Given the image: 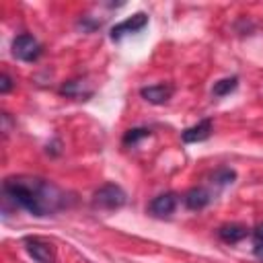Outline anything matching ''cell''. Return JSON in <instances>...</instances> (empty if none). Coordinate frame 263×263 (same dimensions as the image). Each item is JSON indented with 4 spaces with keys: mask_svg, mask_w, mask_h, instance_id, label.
<instances>
[{
    "mask_svg": "<svg viewBox=\"0 0 263 263\" xmlns=\"http://www.w3.org/2000/svg\"><path fill=\"white\" fill-rule=\"evenodd\" d=\"M2 193L6 201L14 203V208H23L37 218L49 216L60 208H64L66 203L60 187H55L47 179L31 177V175L8 177L2 183Z\"/></svg>",
    "mask_w": 263,
    "mask_h": 263,
    "instance_id": "obj_1",
    "label": "cell"
},
{
    "mask_svg": "<svg viewBox=\"0 0 263 263\" xmlns=\"http://www.w3.org/2000/svg\"><path fill=\"white\" fill-rule=\"evenodd\" d=\"M127 201L125 191L115 183H105L92 195V205L99 210H119Z\"/></svg>",
    "mask_w": 263,
    "mask_h": 263,
    "instance_id": "obj_2",
    "label": "cell"
},
{
    "mask_svg": "<svg viewBox=\"0 0 263 263\" xmlns=\"http://www.w3.org/2000/svg\"><path fill=\"white\" fill-rule=\"evenodd\" d=\"M41 51H43V47L33 35L23 33V35L14 37V41H12V55L21 62H35V60H39Z\"/></svg>",
    "mask_w": 263,
    "mask_h": 263,
    "instance_id": "obj_3",
    "label": "cell"
},
{
    "mask_svg": "<svg viewBox=\"0 0 263 263\" xmlns=\"http://www.w3.org/2000/svg\"><path fill=\"white\" fill-rule=\"evenodd\" d=\"M146 25H148V14H146V12H136V14L127 16L125 21L117 23V25L111 29V39H113V41H119V39H123L125 35H132V33L142 31Z\"/></svg>",
    "mask_w": 263,
    "mask_h": 263,
    "instance_id": "obj_4",
    "label": "cell"
},
{
    "mask_svg": "<svg viewBox=\"0 0 263 263\" xmlns=\"http://www.w3.org/2000/svg\"><path fill=\"white\" fill-rule=\"evenodd\" d=\"M25 249L27 253L37 261V263H53L55 261V249L51 242L43 238H25Z\"/></svg>",
    "mask_w": 263,
    "mask_h": 263,
    "instance_id": "obj_5",
    "label": "cell"
},
{
    "mask_svg": "<svg viewBox=\"0 0 263 263\" xmlns=\"http://www.w3.org/2000/svg\"><path fill=\"white\" fill-rule=\"evenodd\" d=\"M177 201H179V199H177L175 193H162V195H156V197L150 201L148 212H150L152 216H156V218H166V216H171V214L175 212Z\"/></svg>",
    "mask_w": 263,
    "mask_h": 263,
    "instance_id": "obj_6",
    "label": "cell"
},
{
    "mask_svg": "<svg viewBox=\"0 0 263 263\" xmlns=\"http://www.w3.org/2000/svg\"><path fill=\"white\" fill-rule=\"evenodd\" d=\"M140 95L152 105H162L173 97V86L171 84H152V86H144L140 90Z\"/></svg>",
    "mask_w": 263,
    "mask_h": 263,
    "instance_id": "obj_7",
    "label": "cell"
},
{
    "mask_svg": "<svg viewBox=\"0 0 263 263\" xmlns=\"http://www.w3.org/2000/svg\"><path fill=\"white\" fill-rule=\"evenodd\" d=\"M210 134H212V119H201V121H197L195 125L187 127L181 138H183L185 144H195V142L208 140Z\"/></svg>",
    "mask_w": 263,
    "mask_h": 263,
    "instance_id": "obj_8",
    "label": "cell"
},
{
    "mask_svg": "<svg viewBox=\"0 0 263 263\" xmlns=\"http://www.w3.org/2000/svg\"><path fill=\"white\" fill-rule=\"evenodd\" d=\"M210 201H212V195H210V191L203 189V187H193V189H189V191L183 195V203H185L189 210H193V212L203 210Z\"/></svg>",
    "mask_w": 263,
    "mask_h": 263,
    "instance_id": "obj_9",
    "label": "cell"
},
{
    "mask_svg": "<svg viewBox=\"0 0 263 263\" xmlns=\"http://www.w3.org/2000/svg\"><path fill=\"white\" fill-rule=\"evenodd\" d=\"M218 236H220L224 242L236 245V242H240L242 238L249 236V230H247V226H242V224H224V226L218 230Z\"/></svg>",
    "mask_w": 263,
    "mask_h": 263,
    "instance_id": "obj_10",
    "label": "cell"
},
{
    "mask_svg": "<svg viewBox=\"0 0 263 263\" xmlns=\"http://www.w3.org/2000/svg\"><path fill=\"white\" fill-rule=\"evenodd\" d=\"M236 86H238V78H236V76L222 78V80L214 82V86H212V95H214V97H226V95H230Z\"/></svg>",
    "mask_w": 263,
    "mask_h": 263,
    "instance_id": "obj_11",
    "label": "cell"
},
{
    "mask_svg": "<svg viewBox=\"0 0 263 263\" xmlns=\"http://www.w3.org/2000/svg\"><path fill=\"white\" fill-rule=\"evenodd\" d=\"M144 138H150V129L148 127H134V129H127L125 136H123V144L125 146H134L138 144L140 140Z\"/></svg>",
    "mask_w": 263,
    "mask_h": 263,
    "instance_id": "obj_12",
    "label": "cell"
},
{
    "mask_svg": "<svg viewBox=\"0 0 263 263\" xmlns=\"http://www.w3.org/2000/svg\"><path fill=\"white\" fill-rule=\"evenodd\" d=\"M234 179H236V173L230 171V168H218V171L214 173V177H212V181H214L216 185H220V187L230 185Z\"/></svg>",
    "mask_w": 263,
    "mask_h": 263,
    "instance_id": "obj_13",
    "label": "cell"
},
{
    "mask_svg": "<svg viewBox=\"0 0 263 263\" xmlns=\"http://www.w3.org/2000/svg\"><path fill=\"white\" fill-rule=\"evenodd\" d=\"M253 251L259 261H263V224H259L253 230Z\"/></svg>",
    "mask_w": 263,
    "mask_h": 263,
    "instance_id": "obj_14",
    "label": "cell"
},
{
    "mask_svg": "<svg viewBox=\"0 0 263 263\" xmlns=\"http://www.w3.org/2000/svg\"><path fill=\"white\" fill-rule=\"evenodd\" d=\"M10 88H12V80H10V76H8V74H2V78H0V92L6 95Z\"/></svg>",
    "mask_w": 263,
    "mask_h": 263,
    "instance_id": "obj_15",
    "label": "cell"
}]
</instances>
